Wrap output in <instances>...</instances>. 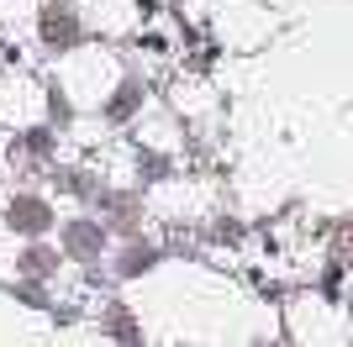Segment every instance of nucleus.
<instances>
[{"mask_svg":"<svg viewBox=\"0 0 353 347\" xmlns=\"http://www.w3.org/2000/svg\"><path fill=\"white\" fill-rule=\"evenodd\" d=\"M63 237H69V247L79 253V258H95V253H101V242H105L95 221H74V227L63 231Z\"/></svg>","mask_w":353,"mask_h":347,"instance_id":"1","label":"nucleus"},{"mask_svg":"<svg viewBox=\"0 0 353 347\" xmlns=\"http://www.w3.org/2000/svg\"><path fill=\"white\" fill-rule=\"evenodd\" d=\"M11 227L43 231V227H48V205H43V200H16V205H11Z\"/></svg>","mask_w":353,"mask_h":347,"instance_id":"2","label":"nucleus"},{"mask_svg":"<svg viewBox=\"0 0 353 347\" xmlns=\"http://www.w3.org/2000/svg\"><path fill=\"white\" fill-rule=\"evenodd\" d=\"M43 32H48V43H74V21L69 16H48Z\"/></svg>","mask_w":353,"mask_h":347,"instance_id":"3","label":"nucleus"},{"mask_svg":"<svg viewBox=\"0 0 353 347\" xmlns=\"http://www.w3.org/2000/svg\"><path fill=\"white\" fill-rule=\"evenodd\" d=\"M132 95H137V90L127 85V90H121V95H117V105H111V111H117V116H127V105H132Z\"/></svg>","mask_w":353,"mask_h":347,"instance_id":"4","label":"nucleus"}]
</instances>
